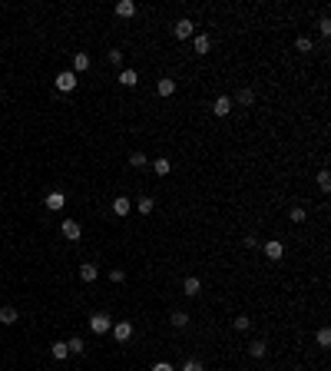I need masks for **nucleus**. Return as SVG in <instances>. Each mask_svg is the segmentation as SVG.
Returning a JSON list of instances; mask_svg holds the SVG:
<instances>
[{
	"label": "nucleus",
	"instance_id": "21",
	"mask_svg": "<svg viewBox=\"0 0 331 371\" xmlns=\"http://www.w3.org/2000/svg\"><path fill=\"white\" fill-rule=\"evenodd\" d=\"M146 163H149V156H146V153H139V150H136V153H129V166L142 169V166H146Z\"/></svg>",
	"mask_w": 331,
	"mask_h": 371
},
{
	"label": "nucleus",
	"instance_id": "23",
	"mask_svg": "<svg viewBox=\"0 0 331 371\" xmlns=\"http://www.w3.org/2000/svg\"><path fill=\"white\" fill-rule=\"evenodd\" d=\"M152 169H156V176H169L173 163H169V159H152Z\"/></svg>",
	"mask_w": 331,
	"mask_h": 371
},
{
	"label": "nucleus",
	"instance_id": "29",
	"mask_svg": "<svg viewBox=\"0 0 331 371\" xmlns=\"http://www.w3.org/2000/svg\"><path fill=\"white\" fill-rule=\"evenodd\" d=\"M288 219H292V222H305V219H308V212L301 209V205H292V209H288Z\"/></svg>",
	"mask_w": 331,
	"mask_h": 371
},
{
	"label": "nucleus",
	"instance_id": "16",
	"mask_svg": "<svg viewBox=\"0 0 331 371\" xmlns=\"http://www.w3.org/2000/svg\"><path fill=\"white\" fill-rule=\"evenodd\" d=\"M235 103H238V106H252V103H255V90H249V87L238 90V93H235Z\"/></svg>",
	"mask_w": 331,
	"mask_h": 371
},
{
	"label": "nucleus",
	"instance_id": "26",
	"mask_svg": "<svg viewBox=\"0 0 331 371\" xmlns=\"http://www.w3.org/2000/svg\"><path fill=\"white\" fill-rule=\"evenodd\" d=\"M315 341H318V348H328L331 345V328H318Z\"/></svg>",
	"mask_w": 331,
	"mask_h": 371
},
{
	"label": "nucleus",
	"instance_id": "30",
	"mask_svg": "<svg viewBox=\"0 0 331 371\" xmlns=\"http://www.w3.org/2000/svg\"><path fill=\"white\" fill-rule=\"evenodd\" d=\"M152 205H156V202H152L149 196H142L139 202H136V209H139V212H146V215H149V212H152Z\"/></svg>",
	"mask_w": 331,
	"mask_h": 371
},
{
	"label": "nucleus",
	"instance_id": "28",
	"mask_svg": "<svg viewBox=\"0 0 331 371\" xmlns=\"http://www.w3.org/2000/svg\"><path fill=\"white\" fill-rule=\"evenodd\" d=\"M66 348H70V355H83V348H87V345H83V338H76V335H73V338L66 341Z\"/></svg>",
	"mask_w": 331,
	"mask_h": 371
},
{
	"label": "nucleus",
	"instance_id": "4",
	"mask_svg": "<svg viewBox=\"0 0 331 371\" xmlns=\"http://www.w3.org/2000/svg\"><path fill=\"white\" fill-rule=\"evenodd\" d=\"M60 232H63V236L70 239V242H79V239H83V229H79V222H73V219H63Z\"/></svg>",
	"mask_w": 331,
	"mask_h": 371
},
{
	"label": "nucleus",
	"instance_id": "7",
	"mask_svg": "<svg viewBox=\"0 0 331 371\" xmlns=\"http://www.w3.org/2000/svg\"><path fill=\"white\" fill-rule=\"evenodd\" d=\"M212 113L215 116H229L232 113V96H219V100L212 103Z\"/></svg>",
	"mask_w": 331,
	"mask_h": 371
},
{
	"label": "nucleus",
	"instance_id": "35",
	"mask_svg": "<svg viewBox=\"0 0 331 371\" xmlns=\"http://www.w3.org/2000/svg\"><path fill=\"white\" fill-rule=\"evenodd\" d=\"M152 371H176V368L169 361H156V364H152Z\"/></svg>",
	"mask_w": 331,
	"mask_h": 371
},
{
	"label": "nucleus",
	"instance_id": "5",
	"mask_svg": "<svg viewBox=\"0 0 331 371\" xmlns=\"http://www.w3.org/2000/svg\"><path fill=\"white\" fill-rule=\"evenodd\" d=\"M173 33H176V37H179V40H186V37H192V33H196V24H192L189 17H182L179 24L173 27Z\"/></svg>",
	"mask_w": 331,
	"mask_h": 371
},
{
	"label": "nucleus",
	"instance_id": "33",
	"mask_svg": "<svg viewBox=\"0 0 331 371\" xmlns=\"http://www.w3.org/2000/svg\"><path fill=\"white\" fill-rule=\"evenodd\" d=\"M110 63L123 66V50H110Z\"/></svg>",
	"mask_w": 331,
	"mask_h": 371
},
{
	"label": "nucleus",
	"instance_id": "19",
	"mask_svg": "<svg viewBox=\"0 0 331 371\" xmlns=\"http://www.w3.org/2000/svg\"><path fill=\"white\" fill-rule=\"evenodd\" d=\"M133 14H136L133 0H119V4H116V17H133Z\"/></svg>",
	"mask_w": 331,
	"mask_h": 371
},
{
	"label": "nucleus",
	"instance_id": "15",
	"mask_svg": "<svg viewBox=\"0 0 331 371\" xmlns=\"http://www.w3.org/2000/svg\"><path fill=\"white\" fill-rule=\"evenodd\" d=\"M17 318H20V315H17L14 305H4V308H0V325H14Z\"/></svg>",
	"mask_w": 331,
	"mask_h": 371
},
{
	"label": "nucleus",
	"instance_id": "3",
	"mask_svg": "<svg viewBox=\"0 0 331 371\" xmlns=\"http://www.w3.org/2000/svg\"><path fill=\"white\" fill-rule=\"evenodd\" d=\"M110 332H113V338H116L119 345H126V341L133 338V332H136V328H133V322H116V325L110 328Z\"/></svg>",
	"mask_w": 331,
	"mask_h": 371
},
{
	"label": "nucleus",
	"instance_id": "1",
	"mask_svg": "<svg viewBox=\"0 0 331 371\" xmlns=\"http://www.w3.org/2000/svg\"><path fill=\"white\" fill-rule=\"evenodd\" d=\"M113 328V318L106 315V312H93L90 315V332H96V335H106Z\"/></svg>",
	"mask_w": 331,
	"mask_h": 371
},
{
	"label": "nucleus",
	"instance_id": "34",
	"mask_svg": "<svg viewBox=\"0 0 331 371\" xmlns=\"http://www.w3.org/2000/svg\"><path fill=\"white\" fill-rule=\"evenodd\" d=\"M110 278H113V282L119 285V282H123V278H126V272H123V269H113V272H110Z\"/></svg>",
	"mask_w": 331,
	"mask_h": 371
},
{
	"label": "nucleus",
	"instance_id": "13",
	"mask_svg": "<svg viewBox=\"0 0 331 371\" xmlns=\"http://www.w3.org/2000/svg\"><path fill=\"white\" fill-rule=\"evenodd\" d=\"M192 47H196V53H209V50H212V40H209V37H205V33H199V37L196 40H192Z\"/></svg>",
	"mask_w": 331,
	"mask_h": 371
},
{
	"label": "nucleus",
	"instance_id": "2",
	"mask_svg": "<svg viewBox=\"0 0 331 371\" xmlns=\"http://www.w3.org/2000/svg\"><path fill=\"white\" fill-rule=\"evenodd\" d=\"M53 83H56V90H60V93H73L79 80H76V73H73V70H63V73H56Z\"/></svg>",
	"mask_w": 331,
	"mask_h": 371
},
{
	"label": "nucleus",
	"instance_id": "31",
	"mask_svg": "<svg viewBox=\"0 0 331 371\" xmlns=\"http://www.w3.org/2000/svg\"><path fill=\"white\" fill-rule=\"evenodd\" d=\"M295 47H298V53H311V37H298Z\"/></svg>",
	"mask_w": 331,
	"mask_h": 371
},
{
	"label": "nucleus",
	"instance_id": "25",
	"mask_svg": "<svg viewBox=\"0 0 331 371\" xmlns=\"http://www.w3.org/2000/svg\"><path fill=\"white\" fill-rule=\"evenodd\" d=\"M315 182H318V189H321V192H328V189H331V173H328V169H321Z\"/></svg>",
	"mask_w": 331,
	"mask_h": 371
},
{
	"label": "nucleus",
	"instance_id": "24",
	"mask_svg": "<svg viewBox=\"0 0 331 371\" xmlns=\"http://www.w3.org/2000/svg\"><path fill=\"white\" fill-rule=\"evenodd\" d=\"M265 351H268L265 341H252V345H249V355L252 358H265Z\"/></svg>",
	"mask_w": 331,
	"mask_h": 371
},
{
	"label": "nucleus",
	"instance_id": "22",
	"mask_svg": "<svg viewBox=\"0 0 331 371\" xmlns=\"http://www.w3.org/2000/svg\"><path fill=\"white\" fill-rule=\"evenodd\" d=\"M232 328H235V332H249V328H252V318H249V315L232 318Z\"/></svg>",
	"mask_w": 331,
	"mask_h": 371
},
{
	"label": "nucleus",
	"instance_id": "9",
	"mask_svg": "<svg viewBox=\"0 0 331 371\" xmlns=\"http://www.w3.org/2000/svg\"><path fill=\"white\" fill-rule=\"evenodd\" d=\"M119 83H123V87H136V83H139V73H136L133 66H126V70H119Z\"/></svg>",
	"mask_w": 331,
	"mask_h": 371
},
{
	"label": "nucleus",
	"instance_id": "17",
	"mask_svg": "<svg viewBox=\"0 0 331 371\" xmlns=\"http://www.w3.org/2000/svg\"><path fill=\"white\" fill-rule=\"evenodd\" d=\"M50 355H53L56 361H63V358L70 355V348H66V341H53V345H50Z\"/></svg>",
	"mask_w": 331,
	"mask_h": 371
},
{
	"label": "nucleus",
	"instance_id": "27",
	"mask_svg": "<svg viewBox=\"0 0 331 371\" xmlns=\"http://www.w3.org/2000/svg\"><path fill=\"white\" fill-rule=\"evenodd\" d=\"M179 371H205V364L199 361V358H186V361H182V368Z\"/></svg>",
	"mask_w": 331,
	"mask_h": 371
},
{
	"label": "nucleus",
	"instance_id": "8",
	"mask_svg": "<svg viewBox=\"0 0 331 371\" xmlns=\"http://www.w3.org/2000/svg\"><path fill=\"white\" fill-rule=\"evenodd\" d=\"M199 292H202V282H199L196 275H189L186 282H182V295H189V299H196Z\"/></svg>",
	"mask_w": 331,
	"mask_h": 371
},
{
	"label": "nucleus",
	"instance_id": "18",
	"mask_svg": "<svg viewBox=\"0 0 331 371\" xmlns=\"http://www.w3.org/2000/svg\"><path fill=\"white\" fill-rule=\"evenodd\" d=\"M47 209L60 212V209H63V192H47Z\"/></svg>",
	"mask_w": 331,
	"mask_h": 371
},
{
	"label": "nucleus",
	"instance_id": "10",
	"mask_svg": "<svg viewBox=\"0 0 331 371\" xmlns=\"http://www.w3.org/2000/svg\"><path fill=\"white\" fill-rule=\"evenodd\" d=\"M113 212H116V215H129V212H133V202H129L126 196L113 199Z\"/></svg>",
	"mask_w": 331,
	"mask_h": 371
},
{
	"label": "nucleus",
	"instance_id": "14",
	"mask_svg": "<svg viewBox=\"0 0 331 371\" xmlns=\"http://www.w3.org/2000/svg\"><path fill=\"white\" fill-rule=\"evenodd\" d=\"M90 70V56L87 53H73V73H87Z\"/></svg>",
	"mask_w": 331,
	"mask_h": 371
},
{
	"label": "nucleus",
	"instance_id": "12",
	"mask_svg": "<svg viewBox=\"0 0 331 371\" xmlns=\"http://www.w3.org/2000/svg\"><path fill=\"white\" fill-rule=\"evenodd\" d=\"M156 90H159V96H173V93H176V80H173V77H162V80L156 83Z\"/></svg>",
	"mask_w": 331,
	"mask_h": 371
},
{
	"label": "nucleus",
	"instance_id": "6",
	"mask_svg": "<svg viewBox=\"0 0 331 371\" xmlns=\"http://www.w3.org/2000/svg\"><path fill=\"white\" fill-rule=\"evenodd\" d=\"M285 255V242H278V239H272V242H265V259L278 262Z\"/></svg>",
	"mask_w": 331,
	"mask_h": 371
},
{
	"label": "nucleus",
	"instance_id": "11",
	"mask_svg": "<svg viewBox=\"0 0 331 371\" xmlns=\"http://www.w3.org/2000/svg\"><path fill=\"white\" fill-rule=\"evenodd\" d=\"M96 275H100V269H96L93 262H83V265H79V278H83V282H96Z\"/></svg>",
	"mask_w": 331,
	"mask_h": 371
},
{
	"label": "nucleus",
	"instance_id": "32",
	"mask_svg": "<svg viewBox=\"0 0 331 371\" xmlns=\"http://www.w3.org/2000/svg\"><path fill=\"white\" fill-rule=\"evenodd\" d=\"M318 33H321V37H331V20H328V17L318 20Z\"/></svg>",
	"mask_w": 331,
	"mask_h": 371
},
{
	"label": "nucleus",
	"instance_id": "20",
	"mask_svg": "<svg viewBox=\"0 0 331 371\" xmlns=\"http://www.w3.org/2000/svg\"><path fill=\"white\" fill-rule=\"evenodd\" d=\"M169 325H173V328H186V325H189V315H186V312H173V315H169Z\"/></svg>",
	"mask_w": 331,
	"mask_h": 371
}]
</instances>
